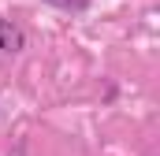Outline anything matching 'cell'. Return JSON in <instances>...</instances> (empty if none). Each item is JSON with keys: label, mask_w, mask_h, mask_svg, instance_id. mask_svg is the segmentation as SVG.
I'll use <instances>...</instances> for the list:
<instances>
[{"label": "cell", "mask_w": 160, "mask_h": 156, "mask_svg": "<svg viewBox=\"0 0 160 156\" xmlns=\"http://www.w3.org/2000/svg\"><path fill=\"white\" fill-rule=\"evenodd\" d=\"M45 4L63 7V11H86V7H89V0H45Z\"/></svg>", "instance_id": "cell-2"}, {"label": "cell", "mask_w": 160, "mask_h": 156, "mask_svg": "<svg viewBox=\"0 0 160 156\" xmlns=\"http://www.w3.org/2000/svg\"><path fill=\"white\" fill-rule=\"evenodd\" d=\"M22 48H26L22 26H15L11 19H0V52H22Z\"/></svg>", "instance_id": "cell-1"}]
</instances>
